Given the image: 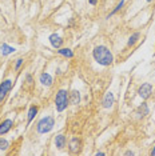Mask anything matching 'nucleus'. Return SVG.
Here are the masks:
<instances>
[{"mask_svg": "<svg viewBox=\"0 0 155 156\" xmlns=\"http://www.w3.org/2000/svg\"><path fill=\"white\" fill-rule=\"evenodd\" d=\"M146 2H153V0H146Z\"/></svg>", "mask_w": 155, "mask_h": 156, "instance_id": "a878e982", "label": "nucleus"}, {"mask_svg": "<svg viewBox=\"0 0 155 156\" xmlns=\"http://www.w3.org/2000/svg\"><path fill=\"white\" fill-rule=\"evenodd\" d=\"M36 114H38V108H36V107H31V108H29V111H28V121H29V123L32 121V119L35 117Z\"/></svg>", "mask_w": 155, "mask_h": 156, "instance_id": "dca6fc26", "label": "nucleus"}, {"mask_svg": "<svg viewBox=\"0 0 155 156\" xmlns=\"http://www.w3.org/2000/svg\"><path fill=\"white\" fill-rule=\"evenodd\" d=\"M94 59L96 60L100 66H110L111 63L114 62V57H112V53L111 51L104 46H98L94 48Z\"/></svg>", "mask_w": 155, "mask_h": 156, "instance_id": "f257e3e1", "label": "nucleus"}, {"mask_svg": "<svg viewBox=\"0 0 155 156\" xmlns=\"http://www.w3.org/2000/svg\"><path fill=\"white\" fill-rule=\"evenodd\" d=\"M126 155H129V156L131 155V156H133V155H134V152H133V151H127V152H126Z\"/></svg>", "mask_w": 155, "mask_h": 156, "instance_id": "4be33fe9", "label": "nucleus"}, {"mask_svg": "<svg viewBox=\"0 0 155 156\" xmlns=\"http://www.w3.org/2000/svg\"><path fill=\"white\" fill-rule=\"evenodd\" d=\"M124 2H126V0H122V2H120V3H119V4H118V5H116V8H115V9H114V11H112V12H111V13H110V15H111V16H112V15H114V13H116L118 11H120V8H122V7H123V4H124Z\"/></svg>", "mask_w": 155, "mask_h": 156, "instance_id": "6ab92c4d", "label": "nucleus"}, {"mask_svg": "<svg viewBox=\"0 0 155 156\" xmlns=\"http://www.w3.org/2000/svg\"><path fill=\"white\" fill-rule=\"evenodd\" d=\"M104 154H103V152H96V156H103Z\"/></svg>", "mask_w": 155, "mask_h": 156, "instance_id": "5701e85b", "label": "nucleus"}, {"mask_svg": "<svg viewBox=\"0 0 155 156\" xmlns=\"http://www.w3.org/2000/svg\"><path fill=\"white\" fill-rule=\"evenodd\" d=\"M12 120L11 119H7V120H4L2 124H0V135H4L7 134L9 130H11V127H12Z\"/></svg>", "mask_w": 155, "mask_h": 156, "instance_id": "0eeeda50", "label": "nucleus"}, {"mask_svg": "<svg viewBox=\"0 0 155 156\" xmlns=\"http://www.w3.org/2000/svg\"><path fill=\"white\" fill-rule=\"evenodd\" d=\"M50 43H51V46L53 48H60V46L63 44V40L60 38L59 35H56V33H52L51 36H50Z\"/></svg>", "mask_w": 155, "mask_h": 156, "instance_id": "423d86ee", "label": "nucleus"}, {"mask_svg": "<svg viewBox=\"0 0 155 156\" xmlns=\"http://www.w3.org/2000/svg\"><path fill=\"white\" fill-rule=\"evenodd\" d=\"M11 87H12V81L11 80H5V81H3V83L0 84V101L4 100V97L7 96V93L9 92Z\"/></svg>", "mask_w": 155, "mask_h": 156, "instance_id": "39448f33", "label": "nucleus"}, {"mask_svg": "<svg viewBox=\"0 0 155 156\" xmlns=\"http://www.w3.org/2000/svg\"><path fill=\"white\" fill-rule=\"evenodd\" d=\"M112 104H114V93L107 92L106 96H104V99H103V107L110 108V107H112Z\"/></svg>", "mask_w": 155, "mask_h": 156, "instance_id": "1a4fd4ad", "label": "nucleus"}, {"mask_svg": "<svg viewBox=\"0 0 155 156\" xmlns=\"http://www.w3.org/2000/svg\"><path fill=\"white\" fill-rule=\"evenodd\" d=\"M79 101H80V93L78 92V91H72V92L70 93V96H68V103L79 104Z\"/></svg>", "mask_w": 155, "mask_h": 156, "instance_id": "9b49d317", "label": "nucleus"}, {"mask_svg": "<svg viewBox=\"0 0 155 156\" xmlns=\"http://www.w3.org/2000/svg\"><path fill=\"white\" fill-rule=\"evenodd\" d=\"M53 125H55V120H53V117L46 116V117H43L42 120H39V123H38V132H39V134H47V132H50L52 130Z\"/></svg>", "mask_w": 155, "mask_h": 156, "instance_id": "7ed1b4c3", "label": "nucleus"}, {"mask_svg": "<svg viewBox=\"0 0 155 156\" xmlns=\"http://www.w3.org/2000/svg\"><path fill=\"white\" fill-rule=\"evenodd\" d=\"M67 104H68V95H67V91L60 90L55 97L56 110H58L59 112H62V111H64L67 108Z\"/></svg>", "mask_w": 155, "mask_h": 156, "instance_id": "f03ea898", "label": "nucleus"}, {"mask_svg": "<svg viewBox=\"0 0 155 156\" xmlns=\"http://www.w3.org/2000/svg\"><path fill=\"white\" fill-rule=\"evenodd\" d=\"M138 114H139L140 116H146V115H149V107H147L146 103H142V106L138 108Z\"/></svg>", "mask_w": 155, "mask_h": 156, "instance_id": "4468645a", "label": "nucleus"}, {"mask_svg": "<svg viewBox=\"0 0 155 156\" xmlns=\"http://www.w3.org/2000/svg\"><path fill=\"white\" fill-rule=\"evenodd\" d=\"M27 80H28L29 83H31V81H32V77H31V76H27Z\"/></svg>", "mask_w": 155, "mask_h": 156, "instance_id": "b1692460", "label": "nucleus"}, {"mask_svg": "<svg viewBox=\"0 0 155 156\" xmlns=\"http://www.w3.org/2000/svg\"><path fill=\"white\" fill-rule=\"evenodd\" d=\"M151 155H154V156H155V147L153 148V151H151Z\"/></svg>", "mask_w": 155, "mask_h": 156, "instance_id": "393cba45", "label": "nucleus"}, {"mask_svg": "<svg viewBox=\"0 0 155 156\" xmlns=\"http://www.w3.org/2000/svg\"><path fill=\"white\" fill-rule=\"evenodd\" d=\"M40 83H42L43 86H46V87H50L52 84V77H51V75H50V73H47V72L42 73V75H40Z\"/></svg>", "mask_w": 155, "mask_h": 156, "instance_id": "9d476101", "label": "nucleus"}, {"mask_svg": "<svg viewBox=\"0 0 155 156\" xmlns=\"http://www.w3.org/2000/svg\"><path fill=\"white\" fill-rule=\"evenodd\" d=\"M96 2H98V0H90V3H91L92 5H95V4H96Z\"/></svg>", "mask_w": 155, "mask_h": 156, "instance_id": "412c9836", "label": "nucleus"}, {"mask_svg": "<svg viewBox=\"0 0 155 156\" xmlns=\"http://www.w3.org/2000/svg\"><path fill=\"white\" fill-rule=\"evenodd\" d=\"M22 64H23V59H18V60H16V66H15V68H16V70H19Z\"/></svg>", "mask_w": 155, "mask_h": 156, "instance_id": "aec40b11", "label": "nucleus"}, {"mask_svg": "<svg viewBox=\"0 0 155 156\" xmlns=\"http://www.w3.org/2000/svg\"><path fill=\"white\" fill-rule=\"evenodd\" d=\"M55 145L58 147V150H63L66 147V137L63 135H58L55 137Z\"/></svg>", "mask_w": 155, "mask_h": 156, "instance_id": "f8f14e48", "label": "nucleus"}, {"mask_svg": "<svg viewBox=\"0 0 155 156\" xmlns=\"http://www.w3.org/2000/svg\"><path fill=\"white\" fill-rule=\"evenodd\" d=\"M79 150H80V141H79V139L72 137L71 141H70V152L76 154V152H79Z\"/></svg>", "mask_w": 155, "mask_h": 156, "instance_id": "6e6552de", "label": "nucleus"}, {"mask_svg": "<svg viewBox=\"0 0 155 156\" xmlns=\"http://www.w3.org/2000/svg\"><path fill=\"white\" fill-rule=\"evenodd\" d=\"M8 145H9V143L5 140V139L0 137V150H7V148H8Z\"/></svg>", "mask_w": 155, "mask_h": 156, "instance_id": "a211bd4d", "label": "nucleus"}, {"mask_svg": "<svg viewBox=\"0 0 155 156\" xmlns=\"http://www.w3.org/2000/svg\"><path fill=\"white\" fill-rule=\"evenodd\" d=\"M58 53H59V55H62V56H66V57H72V56H74L72 51L68 49V48H62V49H59Z\"/></svg>", "mask_w": 155, "mask_h": 156, "instance_id": "2eb2a0df", "label": "nucleus"}, {"mask_svg": "<svg viewBox=\"0 0 155 156\" xmlns=\"http://www.w3.org/2000/svg\"><path fill=\"white\" fill-rule=\"evenodd\" d=\"M138 39H139V32H135L133 36H130V39H129V46H134V44L136 43Z\"/></svg>", "mask_w": 155, "mask_h": 156, "instance_id": "f3484780", "label": "nucleus"}, {"mask_svg": "<svg viewBox=\"0 0 155 156\" xmlns=\"http://www.w3.org/2000/svg\"><path fill=\"white\" fill-rule=\"evenodd\" d=\"M0 52H2V55H9V53L15 52V48L7 46V44H2V46H0Z\"/></svg>", "mask_w": 155, "mask_h": 156, "instance_id": "ddd939ff", "label": "nucleus"}, {"mask_svg": "<svg viewBox=\"0 0 155 156\" xmlns=\"http://www.w3.org/2000/svg\"><path fill=\"white\" fill-rule=\"evenodd\" d=\"M151 92H153V86H151L150 83H144L142 84V87L139 88V91H138V93H139V96L142 97V99H149Z\"/></svg>", "mask_w": 155, "mask_h": 156, "instance_id": "20e7f679", "label": "nucleus"}]
</instances>
